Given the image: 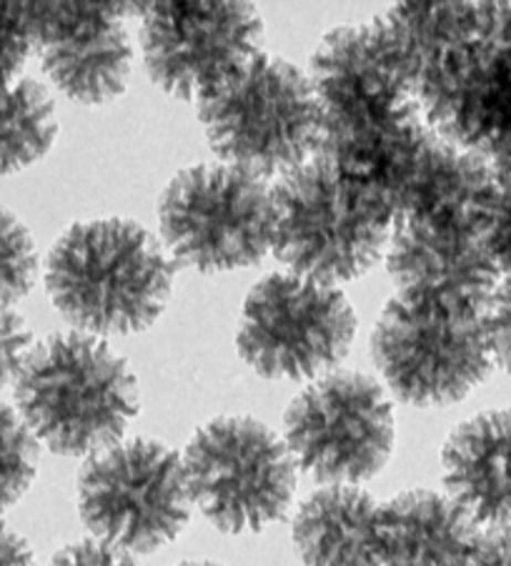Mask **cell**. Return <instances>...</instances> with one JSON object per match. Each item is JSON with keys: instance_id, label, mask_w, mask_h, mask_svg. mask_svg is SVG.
Here are the masks:
<instances>
[{"instance_id": "1", "label": "cell", "mask_w": 511, "mask_h": 566, "mask_svg": "<svg viewBox=\"0 0 511 566\" xmlns=\"http://www.w3.org/2000/svg\"><path fill=\"white\" fill-rule=\"evenodd\" d=\"M384 15L426 124L511 181V3H399Z\"/></svg>"}, {"instance_id": "2", "label": "cell", "mask_w": 511, "mask_h": 566, "mask_svg": "<svg viewBox=\"0 0 511 566\" xmlns=\"http://www.w3.org/2000/svg\"><path fill=\"white\" fill-rule=\"evenodd\" d=\"M176 266L146 226L93 219L61 233L45 259V291L75 332L131 336L156 324Z\"/></svg>"}, {"instance_id": "3", "label": "cell", "mask_w": 511, "mask_h": 566, "mask_svg": "<svg viewBox=\"0 0 511 566\" xmlns=\"http://www.w3.org/2000/svg\"><path fill=\"white\" fill-rule=\"evenodd\" d=\"M18 417L61 457H93L123 441L140 391L128 361L98 336L59 332L33 346L15 379Z\"/></svg>"}, {"instance_id": "4", "label": "cell", "mask_w": 511, "mask_h": 566, "mask_svg": "<svg viewBox=\"0 0 511 566\" xmlns=\"http://www.w3.org/2000/svg\"><path fill=\"white\" fill-rule=\"evenodd\" d=\"M271 203V251L289 273L338 289L384 259L392 213L326 158L277 178Z\"/></svg>"}, {"instance_id": "5", "label": "cell", "mask_w": 511, "mask_h": 566, "mask_svg": "<svg viewBox=\"0 0 511 566\" xmlns=\"http://www.w3.org/2000/svg\"><path fill=\"white\" fill-rule=\"evenodd\" d=\"M198 106L208 146L229 164L271 181L314 158L321 106L309 73L261 51Z\"/></svg>"}, {"instance_id": "6", "label": "cell", "mask_w": 511, "mask_h": 566, "mask_svg": "<svg viewBox=\"0 0 511 566\" xmlns=\"http://www.w3.org/2000/svg\"><path fill=\"white\" fill-rule=\"evenodd\" d=\"M271 186L229 164L178 171L158 196L168 256L201 273L241 271L271 251Z\"/></svg>"}, {"instance_id": "7", "label": "cell", "mask_w": 511, "mask_h": 566, "mask_svg": "<svg viewBox=\"0 0 511 566\" xmlns=\"http://www.w3.org/2000/svg\"><path fill=\"white\" fill-rule=\"evenodd\" d=\"M188 492L223 534H255L286 518L296 464L267 423L229 413L204 423L184 454Z\"/></svg>"}, {"instance_id": "8", "label": "cell", "mask_w": 511, "mask_h": 566, "mask_svg": "<svg viewBox=\"0 0 511 566\" xmlns=\"http://www.w3.org/2000/svg\"><path fill=\"white\" fill-rule=\"evenodd\" d=\"M191 492L184 457L156 439H128L88 457L79 474V514L93 539L154 554L186 530Z\"/></svg>"}, {"instance_id": "9", "label": "cell", "mask_w": 511, "mask_h": 566, "mask_svg": "<svg viewBox=\"0 0 511 566\" xmlns=\"http://www.w3.org/2000/svg\"><path fill=\"white\" fill-rule=\"evenodd\" d=\"M356 324L344 291L277 271L246 296L236 348L263 379L316 381L344 361Z\"/></svg>"}, {"instance_id": "10", "label": "cell", "mask_w": 511, "mask_h": 566, "mask_svg": "<svg viewBox=\"0 0 511 566\" xmlns=\"http://www.w3.org/2000/svg\"><path fill=\"white\" fill-rule=\"evenodd\" d=\"M394 409L386 389L362 371L311 381L283 413V443L304 474L324 486H358L392 459Z\"/></svg>"}, {"instance_id": "11", "label": "cell", "mask_w": 511, "mask_h": 566, "mask_svg": "<svg viewBox=\"0 0 511 566\" xmlns=\"http://www.w3.org/2000/svg\"><path fill=\"white\" fill-rule=\"evenodd\" d=\"M138 8L148 78L178 101H204L263 49V18L243 0H158Z\"/></svg>"}, {"instance_id": "12", "label": "cell", "mask_w": 511, "mask_h": 566, "mask_svg": "<svg viewBox=\"0 0 511 566\" xmlns=\"http://www.w3.org/2000/svg\"><path fill=\"white\" fill-rule=\"evenodd\" d=\"M372 358L396 399L419 409L467 399L494 369L484 318L414 311L394 298L376 318Z\"/></svg>"}, {"instance_id": "13", "label": "cell", "mask_w": 511, "mask_h": 566, "mask_svg": "<svg viewBox=\"0 0 511 566\" xmlns=\"http://www.w3.org/2000/svg\"><path fill=\"white\" fill-rule=\"evenodd\" d=\"M384 261L394 301L429 314L484 318L501 283L484 235L461 226L394 221Z\"/></svg>"}, {"instance_id": "14", "label": "cell", "mask_w": 511, "mask_h": 566, "mask_svg": "<svg viewBox=\"0 0 511 566\" xmlns=\"http://www.w3.org/2000/svg\"><path fill=\"white\" fill-rule=\"evenodd\" d=\"M499 191L489 160L429 124L404 140L372 186L394 221L416 219L484 231Z\"/></svg>"}, {"instance_id": "15", "label": "cell", "mask_w": 511, "mask_h": 566, "mask_svg": "<svg viewBox=\"0 0 511 566\" xmlns=\"http://www.w3.org/2000/svg\"><path fill=\"white\" fill-rule=\"evenodd\" d=\"M35 53L43 73L65 98L106 106L128 86L134 41L126 28L128 3H28Z\"/></svg>"}, {"instance_id": "16", "label": "cell", "mask_w": 511, "mask_h": 566, "mask_svg": "<svg viewBox=\"0 0 511 566\" xmlns=\"http://www.w3.org/2000/svg\"><path fill=\"white\" fill-rule=\"evenodd\" d=\"M441 476L479 530L511 532V409L459 423L441 449Z\"/></svg>"}, {"instance_id": "17", "label": "cell", "mask_w": 511, "mask_h": 566, "mask_svg": "<svg viewBox=\"0 0 511 566\" xmlns=\"http://www.w3.org/2000/svg\"><path fill=\"white\" fill-rule=\"evenodd\" d=\"M481 530L449 494L409 489L378 504L376 566H463Z\"/></svg>"}, {"instance_id": "18", "label": "cell", "mask_w": 511, "mask_h": 566, "mask_svg": "<svg viewBox=\"0 0 511 566\" xmlns=\"http://www.w3.org/2000/svg\"><path fill=\"white\" fill-rule=\"evenodd\" d=\"M376 499L358 486H321L299 506L293 546L306 566H376Z\"/></svg>"}, {"instance_id": "19", "label": "cell", "mask_w": 511, "mask_h": 566, "mask_svg": "<svg viewBox=\"0 0 511 566\" xmlns=\"http://www.w3.org/2000/svg\"><path fill=\"white\" fill-rule=\"evenodd\" d=\"M59 138V118L49 88L23 78L0 88V174L33 166Z\"/></svg>"}, {"instance_id": "20", "label": "cell", "mask_w": 511, "mask_h": 566, "mask_svg": "<svg viewBox=\"0 0 511 566\" xmlns=\"http://www.w3.org/2000/svg\"><path fill=\"white\" fill-rule=\"evenodd\" d=\"M38 441L6 403H0V514L23 499L38 474Z\"/></svg>"}, {"instance_id": "21", "label": "cell", "mask_w": 511, "mask_h": 566, "mask_svg": "<svg viewBox=\"0 0 511 566\" xmlns=\"http://www.w3.org/2000/svg\"><path fill=\"white\" fill-rule=\"evenodd\" d=\"M38 259L35 239L13 211L0 206V308H11L35 286Z\"/></svg>"}, {"instance_id": "22", "label": "cell", "mask_w": 511, "mask_h": 566, "mask_svg": "<svg viewBox=\"0 0 511 566\" xmlns=\"http://www.w3.org/2000/svg\"><path fill=\"white\" fill-rule=\"evenodd\" d=\"M35 51L28 3L0 0V88L23 78V65Z\"/></svg>"}, {"instance_id": "23", "label": "cell", "mask_w": 511, "mask_h": 566, "mask_svg": "<svg viewBox=\"0 0 511 566\" xmlns=\"http://www.w3.org/2000/svg\"><path fill=\"white\" fill-rule=\"evenodd\" d=\"M33 346V332L25 318L18 311L0 308V389L15 384Z\"/></svg>"}, {"instance_id": "24", "label": "cell", "mask_w": 511, "mask_h": 566, "mask_svg": "<svg viewBox=\"0 0 511 566\" xmlns=\"http://www.w3.org/2000/svg\"><path fill=\"white\" fill-rule=\"evenodd\" d=\"M481 235L501 273V281L511 283V181H499V191Z\"/></svg>"}, {"instance_id": "25", "label": "cell", "mask_w": 511, "mask_h": 566, "mask_svg": "<svg viewBox=\"0 0 511 566\" xmlns=\"http://www.w3.org/2000/svg\"><path fill=\"white\" fill-rule=\"evenodd\" d=\"M49 566H138L134 554L98 539H81L53 556Z\"/></svg>"}, {"instance_id": "26", "label": "cell", "mask_w": 511, "mask_h": 566, "mask_svg": "<svg viewBox=\"0 0 511 566\" xmlns=\"http://www.w3.org/2000/svg\"><path fill=\"white\" fill-rule=\"evenodd\" d=\"M463 566H511V532H481Z\"/></svg>"}, {"instance_id": "27", "label": "cell", "mask_w": 511, "mask_h": 566, "mask_svg": "<svg viewBox=\"0 0 511 566\" xmlns=\"http://www.w3.org/2000/svg\"><path fill=\"white\" fill-rule=\"evenodd\" d=\"M0 566H35L31 546L6 522H0Z\"/></svg>"}, {"instance_id": "28", "label": "cell", "mask_w": 511, "mask_h": 566, "mask_svg": "<svg viewBox=\"0 0 511 566\" xmlns=\"http://www.w3.org/2000/svg\"><path fill=\"white\" fill-rule=\"evenodd\" d=\"M178 566H223V564H216V562H184Z\"/></svg>"}]
</instances>
